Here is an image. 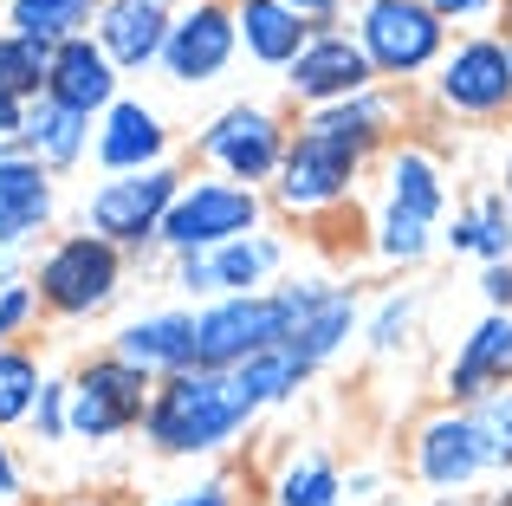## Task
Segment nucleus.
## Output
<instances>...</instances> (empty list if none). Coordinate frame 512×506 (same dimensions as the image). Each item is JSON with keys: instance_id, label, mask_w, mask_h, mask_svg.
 Here are the masks:
<instances>
[{"instance_id": "13", "label": "nucleus", "mask_w": 512, "mask_h": 506, "mask_svg": "<svg viewBox=\"0 0 512 506\" xmlns=\"http://www.w3.org/2000/svg\"><path fill=\"white\" fill-rule=\"evenodd\" d=\"M409 474H415V487H428L435 500H461L467 487H480L487 481V448H480V435H474V416L467 409H428L422 422H415V435H409Z\"/></svg>"}, {"instance_id": "26", "label": "nucleus", "mask_w": 512, "mask_h": 506, "mask_svg": "<svg viewBox=\"0 0 512 506\" xmlns=\"http://www.w3.org/2000/svg\"><path fill=\"white\" fill-rule=\"evenodd\" d=\"M266 506H350L344 494V468L331 455H318V448H305V455H292L286 468L273 474V487H266Z\"/></svg>"}, {"instance_id": "7", "label": "nucleus", "mask_w": 512, "mask_h": 506, "mask_svg": "<svg viewBox=\"0 0 512 506\" xmlns=\"http://www.w3.org/2000/svg\"><path fill=\"white\" fill-rule=\"evenodd\" d=\"M33 292L46 312L59 318H91L104 312V305L124 292V247L98 241V234H59V241L46 247V260H39L33 273Z\"/></svg>"}, {"instance_id": "1", "label": "nucleus", "mask_w": 512, "mask_h": 506, "mask_svg": "<svg viewBox=\"0 0 512 506\" xmlns=\"http://www.w3.org/2000/svg\"><path fill=\"white\" fill-rule=\"evenodd\" d=\"M260 416V403L247 396V383L234 370H182L163 377L143 416V442L169 461H208L221 448H234V435H247V422Z\"/></svg>"}, {"instance_id": "6", "label": "nucleus", "mask_w": 512, "mask_h": 506, "mask_svg": "<svg viewBox=\"0 0 512 506\" xmlns=\"http://www.w3.org/2000/svg\"><path fill=\"white\" fill-rule=\"evenodd\" d=\"M286 143H292V130H286V117H279L273 104L240 98V104H227V111H214L208 124H201L195 150H201V163H208V176L260 189V182L279 176Z\"/></svg>"}, {"instance_id": "9", "label": "nucleus", "mask_w": 512, "mask_h": 506, "mask_svg": "<svg viewBox=\"0 0 512 506\" xmlns=\"http://www.w3.org/2000/svg\"><path fill=\"white\" fill-rule=\"evenodd\" d=\"M182 169L163 163V169H143V176H104L98 189L85 195V228L98 234V241L111 247H150L163 241V221L175 208V195H182Z\"/></svg>"}, {"instance_id": "18", "label": "nucleus", "mask_w": 512, "mask_h": 506, "mask_svg": "<svg viewBox=\"0 0 512 506\" xmlns=\"http://www.w3.org/2000/svg\"><path fill=\"white\" fill-rule=\"evenodd\" d=\"M91 156H98L104 176H143V169H163L169 163V124H163V111L143 104V98H117L111 111L98 117Z\"/></svg>"}, {"instance_id": "42", "label": "nucleus", "mask_w": 512, "mask_h": 506, "mask_svg": "<svg viewBox=\"0 0 512 506\" xmlns=\"http://www.w3.org/2000/svg\"><path fill=\"white\" fill-rule=\"evenodd\" d=\"M65 506H117V500H65Z\"/></svg>"}, {"instance_id": "38", "label": "nucleus", "mask_w": 512, "mask_h": 506, "mask_svg": "<svg viewBox=\"0 0 512 506\" xmlns=\"http://www.w3.org/2000/svg\"><path fill=\"white\" fill-rule=\"evenodd\" d=\"M286 7H299L312 26H338V13H344V0H286Z\"/></svg>"}, {"instance_id": "22", "label": "nucleus", "mask_w": 512, "mask_h": 506, "mask_svg": "<svg viewBox=\"0 0 512 506\" xmlns=\"http://www.w3.org/2000/svg\"><path fill=\"white\" fill-rule=\"evenodd\" d=\"M124 364H137L143 377H182V370H195V312H143L130 318L124 331H117L111 344Z\"/></svg>"}, {"instance_id": "14", "label": "nucleus", "mask_w": 512, "mask_h": 506, "mask_svg": "<svg viewBox=\"0 0 512 506\" xmlns=\"http://www.w3.org/2000/svg\"><path fill=\"white\" fill-rule=\"evenodd\" d=\"M279 85H286V98L299 111H331V104H350L363 91H376V72H370V59H363L350 26H318L305 39V52L279 72Z\"/></svg>"}, {"instance_id": "24", "label": "nucleus", "mask_w": 512, "mask_h": 506, "mask_svg": "<svg viewBox=\"0 0 512 506\" xmlns=\"http://www.w3.org/2000/svg\"><path fill=\"white\" fill-rule=\"evenodd\" d=\"M91 117H78V111H65L59 98H33L26 104V130H20V150L33 156L39 169H78L85 163V150H91Z\"/></svg>"}, {"instance_id": "32", "label": "nucleus", "mask_w": 512, "mask_h": 506, "mask_svg": "<svg viewBox=\"0 0 512 506\" xmlns=\"http://www.w3.org/2000/svg\"><path fill=\"white\" fill-rule=\"evenodd\" d=\"M33 435L39 442H72V383L65 377H46V390L33 403Z\"/></svg>"}, {"instance_id": "39", "label": "nucleus", "mask_w": 512, "mask_h": 506, "mask_svg": "<svg viewBox=\"0 0 512 506\" xmlns=\"http://www.w3.org/2000/svg\"><path fill=\"white\" fill-rule=\"evenodd\" d=\"M13 286H20V253L0 247V292H13Z\"/></svg>"}, {"instance_id": "8", "label": "nucleus", "mask_w": 512, "mask_h": 506, "mask_svg": "<svg viewBox=\"0 0 512 506\" xmlns=\"http://www.w3.org/2000/svg\"><path fill=\"white\" fill-rule=\"evenodd\" d=\"M266 221V195L247 189V182H221V176H195L182 182L169 221H163V247L182 260V253H214L227 241H247Z\"/></svg>"}, {"instance_id": "21", "label": "nucleus", "mask_w": 512, "mask_h": 506, "mask_svg": "<svg viewBox=\"0 0 512 506\" xmlns=\"http://www.w3.org/2000/svg\"><path fill=\"white\" fill-rule=\"evenodd\" d=\"M46 98H59L65 111H78V117H104L117 98H124V72L104 59V46L91 33L85 39H65V46H52Z\"/></svg>"}, {"instance_id": "45", "label": "nucleus", "mask_w": 512, "mask_h": 506, "mask_svg": "<svg viewBox=\"0 0 512 506\" xmlns=\"http://www.w3.org/2000/svg\"><path fill=\"white\" fill-rule=\"evenodd\" d=\"M428 506H461V500H428Z\"/></svg>"}, {"instance_id": "16", "label": "nucleus", "mask_w": 512, "mask_h": 506, "mask_svg": "<svg viewBox=\"0 0 512 506\" xmlns=\"http://www.w3.org/2000/svg\"><path fill=\"white\" fill-rule=\"evenodd\" d=\"M286 266V241L273 234H247V241H227L214 253H182L175 260V286L188 299H247V292H266V279Z\"/></svg>"}, {"instance_id": "36", "label": "nucleus", "mask_w": 512, "mask_h": 506, "mask_svg": "<svg viewBox=\"0 0 512 506\" xmlns=\"http://www.w3.org/2000/svg\"><path fill=\"white\" fill-rule=\"evenodd\" d=\"M20 130H26V104L0 91V150H20Z\"/></svg>"}, {"instance_id": "28", "label": "nucleus", "mask_w": 512, "mask_h": 506, "mask_svg": "<svg viewBox=\"0 0 512 506\" xmlns=\"http://www.w3.org/2000/svg\"><path fill=\"white\" fill-rule=\"evenodd\" d=\"M46 78H52V46L46 39L0 26V91L26 104V98H46Z\"/></svg>"}, {"instance_id": "3", "label": "nucleus", "mask_w": 512, "mask_h": 506, "mask_svg": "<svg viewBox=\"0 0 512 506\" xmlns=\"http://www.w3.org/2000/svg\"><path fill=\"white\" fill-rule=\"evenodd\" d=\"M363 169H370V150H357L344 130H331L318 111H305L286 143V163L273 176V202L292 221H325L357 202Z\"/></svg>"}, {"instance_id": "40", "label": "nucleus", "mask_w": 512, "mask_h": 506, "mask_svg": "<svg viewBox=\"0 0 512 506\" xmlns=\"http://www.w3.org/2000/svg\"><path fill=\"white\" fill-rule=\"evenodd\" d=\"M500 195H506V208H512V156H506V169H500Z\"/></svg>"}, {"instance_id": "41", "label": "nucleus", "mask_w": 512, "mask_h": 506, "mask_svg": "<svg viewBox=\"0 0 512 506\" xmlns=\"http://www.w3.org/2000/svg\"><path fill=\"white\" fill-rule=\"evenodd\" d=\"M480 506H512V494H487V500H480Z\"/></svg>"}, {"instance_id": "17", "label": "nucleus", "mask_w": 512, "mask_h": 506, "mask_svg": "<svg viewBox=\"0 0 512 506\" xmlns=\"http://www.w3.org/2000/svg\"><path fill=\"white\" fill-rule=\"evenodd\" d=\"M506 383H512V312H480L441 370V403L474 409L480 396L506 390Z\"/></svg>"}, {"instance_id": "11", "label": "nucleus", "mask_w": 512, "mask_h": 506, "mask_svg": "<svg viewBox=\"0 0 512 506\" xmlns=\"http://www.w3.org/2000/svg\"><path fill=\"white\" fill-rule=\"evenodd\" d=\"M286 344V305L279 286L247 292V299H208L195 305V364L201 370H234L247 357Z\"/></svg>"}, {"instance_id": "31", "label": "nucleus", "mask_w": 512, "mask_h": 506, "mask_svg": "<svg viewBox=\"0 0 512 506\" xmlns=\"http://www.w3.org/2000/svg\"><path fill=\"white\" fill-rule=\"evenodd\" d=\"M467 416H474V435H480V448H487V468L512 474V383L493 390V396H480Z\"/></svg>"}, {"instance_id": "33", "label": "nucleus", "mask_w": 512, "mask_h": 506, "mask_svg": "<svg viewBox=\"0 0 512 506\" xmlns=\"http://www.w3.org/2000/svg\"><path fill=\"white\" fill-rule=\"evenodd\" d=\"M143 506H240V481L234 474H208V481H188V487H163Z\"/></svg>"}, {"instance_id": "44", "label": "nucleus", "mask_w": 512, "mask_h": 506, "mask_svg": "<svg viewBox=\"0 0 512 506\" xmlns=\"http://www.w3.org/2000/svg\"><path fill=\"white\" fill-rule=\"evenodd\" d=\"M156 7H169V13H175V7H188V0H156Z\"/></svg>"}, {"instance_id": "35", "label": "nucleus", "mask_w": 512, "mask_h": 506, "mask_svg": "<svg viewBox=\"0 0 512 506\" xmlns=\"http://www.w3.org/2000/svg\"><path fill=\"white\" fill-rule=\"evenodd\" d=\"M480 299H487V312H512V260L480 266Z\"/></svg>"}, {"instance_id": "10", "label": "nucleus", "mask_w": 512, "mask_h": 506, "mask_svg": "<svg viewBox=\"0 0 512 506\" xmlns=\"http://www.w3.org/2000/svg\"><path fill=\"white\" fill-rule=\"evenodd\" d=\"M150 396H156V377H143L137 364H124L117 351L91 357L72 377V442H117V435L143 429Z\"/></svg>"}, {"instance_id": "4", "label": "nucleus", "mask_w": 512, "mask_h": 506, "mask_svg": "<svg viewBox=\"0 0 512 506\" xmlns=\"http://www.w3.org/2000/svg\"><path fill=\"white\" fill-rule=\"evenodd\" d=\"M428 98H435L441 117H461V124H500V117H512V39H506V26L454 33V46L428 72Z\"/></svg>"}, {"instance_id": "2", "label": "nucleus", "mask_w": 512, "mask_h": 506, "mask_svg": "<svg viewBox=\"0 0 512 506\" xmlns=\"http://www.w3.org/2000/svg\"><path fill=\"white\" fill-rule=\"evenodd\" d=\"M448 228V163L428 143H389L383 195L370 221V253L383 266H422Z\"/></svg>"}, {"instance_id": "30", "label": "nucleus", "mask_w": 512, "mask_h": 506, "mask_svg": "<svg viewBox=\"0 0 512 506\" xmlns=\"http://www.w3.org/2000/svg\"><path fill=\"white\" fill-rule=\"evenodd\" d=\"M415 318H422V299H415L409 286L383 292V299H376V312L363 318V344H370L376 357H396L402 344L415 338Z\"/></svg>"}, {"instance_id": "12", "label": "nucleus", "mask_w": 512, "mask_h": 506, "mask_svg": "<svg viewBox=\"0 0 512 506\" xmlns=\"http://www.w3.org/2000/svg\"><path fill=\"white\" fill-rule=\"evenodd\" d=\"M279 305H286V344L305 357V364H331L350 338L363 331V305H357V286L344 279H325V273H305V279H286L279 286Z\"/></svg>"}, {"instance_id": "25", "label": "nucleus", "mask_w": 512, "mask_h": 506, "mask_svg": "<svg viewBox=\"0 0 512 506\" xmlns=\"http://www.w3.org/2000/svg\"><path fill=\"white\" fill-rule=\"evenodd\" d=\"M441 247L467 253V260H480V266L512 260V208H506V195L500 189L467 195V202L448 215V228H441Z\"/></svg>"}, {"instance_id": "43", "label": "nucleus", "mask_w": 512, "mask_h": 506, "mask_svg": "<svg viewBox=\"0 0 512 506\" xmlns=\"http://www.w3.org/2000/svg\"><path fill=\"white\" fill-rule=\"evenodd\" d=\"M500 20H506V39H512V0H506V13H500Z\"/></svg>"}, {"instance_id": "27", "label": "nucleus", "mask_w": 512, "mask_h": 506, "mask_svg": "<svg viewBox=\"0 0 512 506\" xmlns=\"http://www.w3.org/2000/svg\"><path fill=\"white\" fill-rule=\"evenodd\" d=\"M98 7L104 0H7V26L46 39V46H65V39H85L98 26Z\"/></svg>"}, {"instance_id": "19", "label": "nucleus", "mask_w": 512, "mask_h": 506, "mask_svg": "<svg viewBox=\"0 0 512 506\" xmlns=\"http://www.w3.org/2000/svg\"><path fill=\"white\" fill-rule=\"evenodd\" d=\"M169 20L175 13L156 7V0H104L91 39L104 46V59H111L117 72H150V65H163Z\"/></svg>"}, {"instance_id": "37", "label": "nucleus", "mask_w": 512, "mask_h": 506, "mask_svg": "<svg viewBox=\"0 0 512 506\" xmlns=\"http://www.w3.org/2000/svg\"><path fill=\"white\" fill-rule=\"evenodd\" d=\"M26 494V474H20V461H13V448L0 442V506H20Z\"/></svg>"}, {"instance_id": "20", "label": "nucleus", "mask_w": 512, "mask_h": 506, "mask_svg": "<svg viewBox=\"0 0 512 506\" xmlns=\"http://www.w3.org/2000/svg\"><path fill=\"white\" fill-rule=\"evenodd\" d=\"M52 215H59L52 169H39L26 150H0V247L20 253L33 234L52 228Z\"/></svg>"}, {"instance_id": "34", "label": "nucleus", "mask_w": 512, "mask_h": 506, "mask_svg": "<svg viewBox=\"0 0 512 506\" xmlns=\"http://www.w3.org/2000/svg\"><path fill=\"white\" fill-rule=\"evenodd\" d=\"M422 7H435L448 26H467V33H487V26L506 13V0H422Z\"/></svg>"}, {"instance_id": "5", "label": "nucleus", "mask_w": 512, "mask_h": 506, "mask_svg": "<svg viewBox=\"0 0 512 506\" xmlns=\"http://www.w3.org/2000/svg\"><path fill=\"white\" fill-rule=\"evenodd\" d=\"M350 33H357L376 85H415V78H428L441 65V52L454 46L448 20H441L435 7H422V0H357Z\"/></svg>"}, {"instance_id": "15", "label": "nucleus", "mask_w": 512, "mask_h": 506, "mask_svg": "<svg viewBox=\"0 0 512 506\" xmlns=\"http://www.w3.org/2000/svg\"><path fill=\"white\" fill-rule=\"evenodd\" d=\"M240 52V26H234V0H188L169 20V46H163V72L182 91H201L234 65Z\"/></svg>"}, {"instance_id": "23", "label": "nucleus", "mask_w": 512, "mask_h": 506, "mask_svg": "<svg viewBox=\"0 0 512 506\" xmlns=\"http://www.w3.org/2000/svg\"><path fill=\"white\" fill-rule=\"evenodd\" d=\"M234 26H240L247 59L266 65V72H286V65L305 52V39L318 33V26L305 20L299 7H286V0H234Z\"/></svg>"}, {"instance_id": "29", "label": "nucleus", "mask_w": 512, "mask_h": 506, "mask_svg": "<svg viewBox=\"0 0 512 506\" xmlns=\"http://www.w3.org/2000/svg\"><path fill=\"white\" fill-rule=\"evenodd\" d=\"M39 390H46V377H39V357L20 351V344H0V429H13V422H33Z\"/></svg>"}]
</instances>
